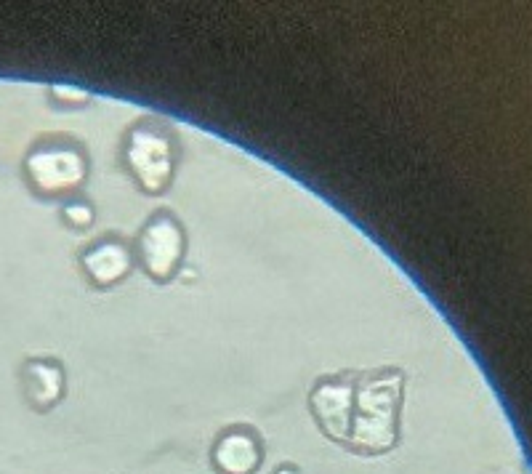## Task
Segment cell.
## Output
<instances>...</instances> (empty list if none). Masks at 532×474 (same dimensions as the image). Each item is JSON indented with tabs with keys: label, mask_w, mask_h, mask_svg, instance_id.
I'll return each mask as SVG.
<instances>
[{
	"label": "cell",
	"mask_w": 532,
	"mask_h": 474,
	"mask_svg": "<svg viewBox=\"0 0 532 474\" xmlns=\"http://www.w3.org/2000/svg\"><path fill=\"white\" fill-rule=\"evenodd\" d=\"M64 384H67V379H64L62 363H56L51 357H35V360L24 363V395H27V403L38 413H48L54 405L62 403Z\"/></svg>",
	"instance_id": "cell-7"
},
{
	"label": "cell",
	"mask_w": 532,
	"mask_h": 474,
	"mask_svg": "<svg viewBox=\"0 0 532 474\" xmlns=\"http://www.w3.org/2000/svg\"><path fill=\"white\" fill-rule=\"evenodd\" d=\"M264 437L253 427L224 429L211 448V467L216 474H256L264 464Z\"/></svg>",
	"instance_id": "cell-6"
},
{
	"label": "cell",
	"mask_w": 532,
	"mask_h": 474,
	"mask_svg": "<svg viewBox=\"0 0 532 474\" xmlns=\"http://www.w3.org/2000/svg\"><path fill=\"white\" fill-rule=\"evenodd\" d=\"M51 99L56 104H70V107H78V104L88 102V94L83 88H72V86H51Z\"/></svg>",
	"instance_id": "cell-10"
},
{
	"label": "cell",
	"mask_w": 532,
	"mask_h": 474,
	"mask_svg": "<svg viewBox=\"0 0 532 474\" xmlns=\"http://www.w3.org/2000/svg\"><path fill=\"white\" fill-rule=\"evenodd\" d=\"M399 371H370L357 379L354 389L352 432L346 448L360 456H384L399 443V408H402Z\"/></svg>",
	"instance_id": "cell-1"
},
{
	"label": "cell",
	"mask_w": 532,
	"mask_h": 474,
	"mask_svg": "<svg viewBox=\"0 0 532 474\" xmlns=\"http://www.w3.org/2000/svg\"><path fill=\"white\" fill-rule=\"evenodd\" d=\"M94 206L86 203V200H70L67 206L62 208V219L70 224L72 230H88L94 224Z\"/></svg>",
	"instance_id": "cell-9"
},
{
	"label": "cell",
	"mask_w": 532,
	"mask_h": 474,
	"mask_svg": "<svg viewBox=\"0 0 532 474\" xmlns=\"http://www.w3.org/2000/svg\"><path fill=\"white\" fill-rule=\"evenodd\" d=\"M354 389H357V376H352V373L325 376L312 389L309 405H312L314 421L320 424L322 435L333 443H349L354 416Z\"/></svg>",
	"instance_id": "cell-5"
},
{
	"label": "cell",
	"mask_w": 532,
	"mask_h": 474,
	"mask_svg": "<svg viewBox=\"0 0 532 474\" xmlns=\"http://www.w3.org/2000/svg\"><path fill=\"white\" fill-rule=\"evenodd\" d=\"M24 174L40 195H67L88 176V158L75 142L46 139L24 160Z\"/></svg>",
	"instance_id": "cell-2"
},
{
	"label": "cell",
	"mask_w": 532,
	"mask_h": 474,
	"mask_svg": "<svg viewBox=\"0 0 532 474\" xmlns=\"http://www.w3.org/2000/svg\"><path fill=\"white\" fill-rule=\"evenodd\" d=\"M123 158H126L133 179L149 195H160L171 184L173 168H176V150H173L171 136L157 126L133 128L126 139Z\"/></svg>",
	"instance_id": "cell-3"
},
{
	"label": "cell",
	"mask_w": 532,
	"mask_h": 474,
	"mask_svg": "<svg viewBox=\"0 0 532 474\" xmlns=\"http://www.w3.org/2000/svg\"><path fill=\"white\" fill-rule=\"evenodd\" d=\"M274 474H301V472H298V467H293V464H282V467L274 469Z\"/></svg>",
	"instance_id": "cell-11"
},
{
	"label": "cell",
	"mask_w": 532,
	"mask_h": 474,
	"mask_svg": "<svg viewBox=\"0 0 532 474\" xmlns=\"http://www.w3.org/2000/svg\"><path fill=\"white\" fill-rule=\"evenodd\" d=\"M187 253V237L171 214H155L139 235V261L157 283H168L179 272Z\"/></svg>",
	"instance_id": "cell-4"
},
{
	"label": "cell",
	"mask_w": 532,
	"mask_h": 474,
	"mask_svg": "<svg viewBox=\"0 0 532 474\" xmlns=\"http://www.w3.org/2000/svg\"><path fill=\"white\" fill-rule=\"evenodd\" d=\"M80 264L86 269V275L94 280L96 285H115L120 283L123 277H128L133 267L131 251L126 245L118 243V240H104V243H96L91 248L83 251L80 256Z\"/></svg>",
	"instance_id": "cell-8"
}]
</instances>
